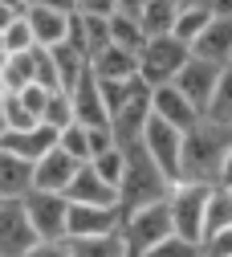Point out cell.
I'll list each match as a JSON object with an SVG mask.
<instances>
[{
  "label": "cell",
  "instance_id": "cell-1",
  "mask_svg": "<svg viewBox=\"0 0 232 257\" xmlns=\"http://www.w3.org/2000/svg\"><path fill=\"white\" fill-rule=\"evenodd\" d=\"M171 180L159 172V164L147 155L143 139L126 147V164H122V180H118V208H143L155 200H167Z\"/></svg>",
  "mask_w": 232,
  "mask_h": 257
},
{
  "label": "cell",
  "instance_id": "cell-2",
  "mask_svg": "<svg viewBox=\"0 0 232 257\" xmlns=\"http://www.w3.org/2000/svg\"><path fill=\"white\" fill-rule=\"evenodd\" d=\"M232 143V126H216L208 118H200L183 135V172L179 180H200V184H216L220 159Z\"/></svg>",
  "mask_w": 232,
  "mask_h": 257
},
{
  "label": "cell",
  "instance_id": "cell-3",
  "mask_svg": "<svg viewBox=\"0 0 232 257\" xmlns=\"http://www.w3.org/2000/svg\"><path fill=\"white\" fill-rule=\"evenodd\" d=\"M187 57H191V49H187L179 37H171V33H163V37H147L143 49L135 53V61H139V82H147L151 90L175 82V74L183 70V61H187Z\"/></svg>",
  "mask_w": 232,
  "mask_h": 257
},
{
  "label": "cell",
  "instance_id": "cell-4",
  "mask_svg": "<svg viewBox=\"0 0 232 257\" xmlns=\"http://www.w3.org/2000/svg\"><path fill=\"white\" fill-rule=\"evenodd\" d=\"M208 188L200 180H175L167 192V212H171V233L200 241L204 237V204H208Z\"/></svg>",
  "mask_w": 232,
  "mask_h": 257
},
{
  "label": "cell",
  "instance_id": "cell-5",
  "mask_svg": "<svg viewBox=\"0 0 232 257\" xmlns=\"http://www.w3.org/2000/svg\"><path fill=\"white\" fill-rule=\"evenodd\" d=\"M118 229H122V237H126L130 257H143L151 245H159L163 237L171 233V212H167V200H155V204H143V208H126Z\"/></svg>",
  "mask_w": 232,
  "mask_h": 257
},
{
  "label": "cell",
  "instance_id": "cell-6",
  "mask_svg": "<svg viewBox=\"0 0 232 257\" xmlns=\"http://www.w3.org/2000/svg\"><path fill=\"white\" fill-rule=\"evenodd\" d=\"M143 147H147V155L159 164V172L175 184L179 172H183V131H175V126H167L163 118L151 114V122L143 126Z\"/></svg>",
  "mask_w": 232,
  "mask_h": 257
},
{
  "label": "cell",
  "instance_id": "cell-7",
  "mask_svg": "<svg viewBox=\"0 0 232 257\" xmlns=\"http://www.w3.org/2000/svg\"><path fill=\"white\" fill-rule=\"evenodd\" d=\"M25 212H29V224L37 237H65V216H70V200L65 192H25L21 196Z\"/></svg>",
  "mask_w": 232,
  "mask_h": 257
},
{
  "label": "cell",
  "instance_id": "cell-8",
  "mask_svg": "<svg viewBox=\"0 0 232 257\" xmlns=\"http://www.w3.org/2000/svg\"><path fill=\"white\" fill-rule=\"evenodd\" d=\"M147 122H151V86L139 82V90L110 114V135H114L118 147H130V143L143 139V126Z\"/></svg>",
  "mask_w": 232,
  "mask_h": 257
},
{
  "label": "cell",
  "instance_id": "cell-9",
  "mask_svg": "<svg viewBox=\"0 0 232 257\" xmlns=\"http://www.w3.org/2000/svg\"><path fill=\"white\" fill-rule=\"evenodd\" d=\"M41 237L33 233L21 200H0V257H25Z\"/></svg>",
  "mask_w": 232,
  "mask_h": 257
},
{
  "label": "cell",
  "instance_id": "cell-10",
  "mask_svg": "<svg viewBox=\"0 0 232 257\" xmlns=\"http://www.w3.org/2000/svg\"><path fill=\"white\" fill-rule=\"evenodd\" d=\"M122 224L118 204H82L70 200V216H65V237H98V233H114Z\"/></svg>",
  "mask_w": 232,
  "mask_h": 257
},
{
  "label": "cell",
  "instance_id": "cell-11",
  "mask_svg": "<svg viewBox=\"0 0 232 257\" xmlns=\"http://www.w3.org/2000/svg\"><path fill=\"white\" fill-rule=\"evenodd\" d=\"M220 70L224 66H212V61H204V57H187L183 61V70L175 74V90L183 94V98L191 102V106H200V114H204V106H208V98H212V90H216V82H220Z\"/></svg>",
  "mask_w": 232,
  "mask_h": 257
},
{
  "label": "cell",
  "instance_id": "cell-12",
  "mask_svg": "<svg viewBox=\"0 0 232 257\" xmlns=\"http://www.w3.org/2000/svg\"><path fill=\"white\" fill-rule=\"evenodd\" d=\"M151 114H155V118H163L167 126H175V131H183V135H187L191 126L204 118V114H200V106H191V102L183 98V94H179L171 82L151 90Z\"/></svg>",
  "mask_w": 232,
  "mask_h": 257
},
{
  "label": "cell",
  "instance_id": "cell-13",
  "mask_svg": "<svg viewBox=\"0 0 232 257\" xmlns=\"http://www.w3.org/2000/svg\"><path fill=\"white\" fill-rule=\"evenodd\" d=\"M82 159H74L70 151H61V147H49L41 159H33V188L37 192H65L74 180Z\"/></svg>",
  "mask_w": 232,
  "mask_h": 257
},
{
  "label": "cell",
  "instance_id": "cell-14",
  "mask_svg": "<svg viewBox=\"0 0 232 257\" xmlns=\"http://www.w3.org/2000/svg\"><path fill=\"white\" fill-rule=\"evenodd\" d=\"M70 98H74V122H86V126H102V122H110L106 102H102V86H98V78H94L90 70L70 86Z\"/></svg>",
  "mask_w": 232,
  "mask_h": 257
},
{
  "label": "cell",
  "instance_id": "cell-15",
  "mask_svg": "<svg viewBox=\"0 0 232 257\" xmlns=\"http://www.w3.org/2000/svg\"><path fill=\"white\" fill-rule=\"evenodd\" d=\"M191 53L212 61V66H228L232 61V17H212L204 33L191 41Z\"/></svg>",
  "mask_w": 232,
  "mask_h": 257
},
{
  "label": "cell",
  "instance_id": "cell-16",
  "mask_svg": "<svg viewBox=\"0 0 232 257\" xmlns=\"http://www.w3.org/2000/svg\"><path fill=\"white\" fill-rule=\"evenodd\" d=\"M25 21H29L33 41H37L41 49L61 45V41H65V29H70V13L49 9V5H29V9H25Z\"/></svg>",
  "mask_w": 232,
  "mask_h": 257
},
{
  "label": "cell",
  "instance_id": "cell-17",
  "mask_svg": "<svg viewBox=\"0 0 232 257\" xmlns=\"http://www.w3.org/2000/svg\"><path fill=\"white\" fill-rule=\"evenodd\" d=\"M90 74L98 82H122V78H139V61L130 49H118V45H102L98 53H90Z\"/></svg>",
  "mask_w": 232,
  "mask_h": 257
},
{
  "label": "cell",
  "instance_id": "cell-18",
  "mask_svg": "<svg viewBox=\"0 0 232 257\" xmlns=\"http://www.w3.org/2000/svg\"><path fill=\"white\" fill-rule=\"evenodd\" d=\"M65 200H82V204H118V188H110L102 176L90 168V159H86V164H78L70 188H65Z\"/></svg>",
  "mask_w": 232,
  "mask_h": 257
},
{
  "label": "cell",
  "instance_id": "cell-19",
  "mask_svg": "<svg viewBox=\"0 0 232 257\" xmlns=\"http://www.w3.org/2000/svg\"><path fill=\"white\" fill-rule=\"evenodd\" d=\"M0 147L25 155L29 164H33V159H41L49 147H57V126L37 122V126H25V131H5V135H0Z\"/></svg>",
  "mask_w": 232,
  "mask_h": 257
},
{
  "label": "cell",
  "instance_id": "cell-20",
  "mask_svg": "<svg viewBox=\"0 0 232 257\" xmlns=\"http://www.w3.org/2000/svg\"><path fill=\"white\" fill-rule=\"evenodd\" d=\"M25 192H33V164L25 155L0 147V200H21Z\"/></svg>",
  "mask_w": 232,
  "mask_h": 257
},
{
  "label": "cell",
  "instance_id": "cell-21",
  "mask_svg": "<svg viewBox=\"0 0 232 257\" xmlns=\"http://www.w3.org/2000/svg\"><path fill=\"white\" fill-rule=\"evenodd\" d=\"M65 241H70L74 257H130L122 229H114V233H98V237H65Z\"/></svg>",
  "mask_w": 232,
  "mask_h": 257
},
{
  "label": "cell",
  "instance_id": "cell-22",
  "mask_svg": "<svg viewBox=\"0 0 232 257\" xmlns=\"http://www.w3.org/2000/svg\"><path fill=\"white\" fill-rule=\"evenodd\" d=\"M37 82V57H33V49L25 53H5V74H0V90L5 94H17L25 86Z\"/></svg>",
  "mask_w": 232,
  "mask_h": 257
},
{
  "label": "cell",
  "instance_id": "cell-23",
  "mask_svg": "<svg viewBox=\"0 0 232 257\" xmlns=\"http://www.w3.org/2000/svg\"><path fill=\"white\" fill-rule=\"evenodd\" d=\"M49 57H53V70H57V82H61V90H70L86 70H90V57L78 49V45H70V41H61V45H53L49 49Z\"/></svg>",
  "mask_w": 232,
  "mask_h": 257
},
{
  "label": "cell",
  "instance_id": "cell-24",
  "mask_svg": "<svg viewBox=\"0 0 232 257\" xmlns=\"http://www.w3.org/2000/svg\"><path fill=\"white\" fill-rule=\"evenodd\" d=\"M228 224H232V188L212 184L208 188V204H204V237L216 233V229H228Z\"/></svg>",
  "mask_w": 232,
  "mask_h": 257
},
{
  "label": "cell",
  "instance_id": "cell-25",
  "mask_svg": "<svg viewBox=\"0 0 232 257\" xmlns=\"http://www.w3.org/2000/svg\"><path fill=\"white\" fill-rule=\"evenodd\" d=\"M175 0H147V5L139 9V25H143V33L147 37H163V33H171V25H175Z\"/></svg>",
  "mask_w": 232,
  "mask_h": 257
},
{
  "label": "cell",
  "instance_id": "cell-26",
  "mask_svg": "<svg viewBox=\"0 0 232 257\" xmlns=\"http://www.w3.org/2000/svg\"><path fill=\"white\" fill-rule=\"evenodd\" d=\"M204 118L216 122V126H232V66L220 70V82H216L212 98L204 106Z\"/></svg>",
  "mask_w": 232,
  "mask_h": 257
},
{
  "label": "cell",
  "instance_id": "cell-27",
  "mask_svg": "<svg viewBox=\"0 0 232 257\" xmlns=\"http://www.w3.org/2000/svg\"><path fill=\"white\" fill-rule=\"evenodd\" d=\"M212 21V13H208V5H187V9H179L175 13V25H171V37H179L187 49H191V41L204 33V25Z\"/></svg>",
  "mask_w": 232,
  "mask_h": 257
},
{
  "label": "cell",
  "instance_id": "cell-28",
  "mask_svg": "<svg viewBox=\"0 0 232 257\" xmlns=\"http://www.w3.org/2000/svg\"><path fill=\"white\" fill-rule=\"evenodd\" d=\"M143 41H147V33H143V25H139L135 17H126V13H110V45L139 53Z\"/></svg>",
  "mask_w": 232,
  "mask_h": 257
},
{
  "label": "cell",
  "instance_id": "cell-29",
  "mask_svg": "<svg viewBox=\"0 0 232 257\" xmlns=\"http://www.w3.org/2000/svg\"><path fill=\"white\" fill-rule=\"evenodd\" d=\"M41 122H49V126H70L74 122V98H70V90H49L45 94V110H41Z\"/></svg>",
  "mask_w": 232,
  "mask_h": 257
},
{
  "label": "cell",
  "instance_id": "cell-30",
  "mask_svg": "<svg viewBox=\"0 0 232 257\" xmlns=\"http://www.w3.org/2000/svg\"><path fill=\"white\" fill-rule=\"evenodd\" d=\"M57 147L70 151L74 159H82V164H86V159H90V126H86V122L61 126V131H57Z\"/></svg>",
  "mask_w": 232,
  "mask_h": 257
},
{
  "label": "cell",
  "instance_id": "cell-31",
  "mask_svg": "<svg viewBox=\"0 0 232 257\" xmlns=\"http://www.w3.org/2000/svg\"><path fill=\"white\" fill-rule=\"evenodd\" d=\"M143 257H204V249H200V241H187L179 233H167L159 245H151Z\"/></svg>",
  "mask_w": 232,
  "mask_h": 257
},
{
  "label": "cell",
  "instance_id": "cell-32",
  "mask_svg": "<svg viewBox=\"0 0 232 257\" xmlns=\"http://www.w3.org/2000/svg\"><path fill=\"white\" fill-rule=\"evenodd\" d=\"M122 164H126V147H118V143H114L110 151H102V155L90 159V168L102 176L110 188H118V180H122Z\"/></svg>",
  "mask_w": 232,
  "mask_h": 257
},
{
  "label": "cell",
  "instance_id": "cell-33",
  "mask_svg": "<svg viewBox=\"0 0 232 257\" xmlns=\"http://www.w3.org/2000/svg\"><path fill=\"white\" fill-rule=\"evenodd\" d=\"M25 49H37V41H33V29H29L25 13H21V17H13L5 25V53H25Z\"/></svg>",
  "mask_w": 232,
  "mask_h": 257
},
{
  "label": "cell",
  "instance_id": "cell-34",
  "mask_svg": "<svg viewBox=\"0 0 232 257\" xmlns=\"http://www.w3.org/2000/svg\"><path fill=\"white\" fill-rule=\"evenodd\" d=\"M0 98H5V122H9V131H25V126H37L41 122L37 114L21 102V94H5V90H0Z\"/></svg>",
  "mask_w": 232,
  "mask_h": 257
},
{
  "label": "cell",
  "instance_id": "cell-35",
  "mask_svg": "<svg viewBox=\"0 0 232 257\" xmlns=\"http://www.w3.org/2000/svg\"><path fill=\"white\" fill-rule=\"evenodd\" d=\"M200 249H204V257H232V224H228V229L208 233L200 241Z\"/></svg>",
  "mask_w": 232,
  "mask_h": 257
},
{
  "label": "cell",
  "instance_id": "cell-36",
  "mask_svg": "<svg viewBox=\"0 0 232 257\" xmlns=\"http://www.w3.org/2000/svg\"><path fill=\"white\" fill-rule=\"evenodd\" d=\"M25 257H74V249H70V241H65V237H41Z\"/></svg>",
  "mask_w": 232,
  "mask_h": 257
},
{
  "label": "cell",
  "instance_id": "cell-37",
  "mask_svg": "<svg viewBox=\"0 0 232 257\" xmlns=\"http://www.w3.org/2000/svg\"><path fill=\"white\" fill-rule=\"evenodd\" d=\"M110 147H114L110 122H102V126H90V159H94V155H102V151H110Z\"/></svg>",
  "mask_w": 232,
  "mask_h": 257
},
{
  "label": "cell",
  "instance_id": "cell-38",
  "mask_svg": "<svg viewBox=\"0 0 232 257\" xmlns=\"http://www.w3.org/2000/svg\"><path fill=\"white\" fill-rule=\"evenodd\" d=\"M17 94H21V102H25L33 114H37V118H41V110H45V94H49V90L33 82V86H25V90H17Z\"/></svg>",
  "mask_w": 232,
  "mask_h": 257
},
{
  "label": "cell",
  "instance_id": "cell-39",
  "mask_svg": "<svg viewBox=\"0 0 232 257\" xmlns=\"http://www.w3.org/2000/svg\"><path fill=\"white\" fill-rule=\"evenodd\" d=\"M118 9V0H78V13H90V17H110Z\"/></svg>",
  "mask_w": 232,
  "mask_h": 257
},
{
  "label": "cell",
  "instance_id": "cell-40",
  "mask_svg": "<svg viewBox=\"0 0 232 257\" xmlns=\"http://www.w3.org/2000/svg\"><path fill=\"white\" fill-rule=\"evenodd\" d=\"M216 184H220V188H232V143H228V151H224V159H220V172H216Z\"/></svg>",
  "mask_w": 232,
  "mask_h": 257
},
{
  "label": "cell",
  "instance_id": "cell-41",
  "mask_svg": "<svg viewBox=\"0 0 232 257\" xmlns=\"http://www.w3.org/2000/svg\"><path fill=\"white\" fill-rule=\"evenodd\" d=\"M212 17H232V0H204Z\"/></svg>",
  "mask_w": 232,
  "mask_h": 257
},
{
  "label": "cell",
  "instance_id": "cell-42",
  "mask_svg": "<svg viewBox=\"0 0 232 257\" xmlns=\"http://www.w3.org/2000/svg\"><path fill=\"white\" fill-rule=\"evenodd\" d=\"M143 5H147V0H118V9H114V13H126V17H135V21H139V9H143Z\"/></svg>",
  "mask_w": 232,
  "mask_h": 257
},
{
  "label": "cell",
  "instance_id": "cell-43",
  "mask_svg": "<svg viewBox=\"0 0 232 257\" xmlns=\"http://www.w3.org/2000/svg\"><path fill=\"white\" fill-rule=\"evenodd\" d=\"M37 5H49V9H61V13H78V0H37Z\"/></svg>",
  "mask_w": 232,
  "mask_h": 257
},
{
  "label": "cell",
  "instance_id": "cell-44",
  "mask_svg": "<svg viewBox=\"0 0 232 257\" xmlns=\"http://www.w3.org/2000/svg\"><path fill=\"white\" fill-rule=\"evenodd\" d=\"M13 17H21V13H13V9H9V5H0V33H5V25H9V21H13Z\"/></svg>",
  "mask_w": 232,
  "mask_h": 257
},
{
  "label": "cell",
  "instance_id": "cell-45",
  "mask_svg": "<svg viewBox=\"0 0 232 257\" xmlns=\"http://www.w3.org/2000/svg\"><path fill=\"white\" fill-rule=\"evenodd\" d=\"M0 5H9L13 13H25V0H0Z\"/></svg>",
  "mask_w": 232,
  "mask_h": 257
},
{
  "label": "cell",
  "instance_id": "cell-46",
  "mask_svg": "<svg viewBox=\"0 0 232 257\" xmlns=\"http://www.w3.org/2000/svg\"><path fill=\"white\" fill-rule=\"evenodd\" d=\"M9 131V122H5V98H0V135Z\"/></svg>",
  "mask_w": 232,
  "mask_h": 257
},
{
  "label": "cell",
  "instance_id": "cell-47",
  "mask_svg": "<svg viewBox=\"0 0 232 257\" xmlns=\"http://www.w3.org/2000/svg\"><path fill=\"white\" fill-rule=\"evenodd\" d=\"M187 5H204V0H175V9H187Z\"/></svg>",
  "mask_w": 232,
  "mask_h": 257
},
{
  "label": "cell",
  "instance_id": "cell-48",
  "mask_svg": "<svg viewBox=\"0 0 232 257\" xmlns=\"http://www.w3.org/2000/svg\"><path fill=\"white\" fill-rule=\"evenodd\" d=\"M0 74H5V53H0Z\"/></svg>",
  "mask_w": 232,
  "mask_h": 257
},
{
  "label": "cell",
  "instance_id": "cell-49",
  "mask_svg": "<svg viewBox=\"0 0 232 257\" xmlns=\"http://www.w3.org/2000/svg\"><path fill=\"white\" fill-rule=\"evenodd\" d=\"M0 53H5V33H0Z\"/></svg>",
  "mask_w": 232,
  "mask_h": 257
},
{
  "label": "cell",
  "instance_id": "cell-50",
  "mask_svg": "<svg viewBox=\"0 0 232 257\" xmlns=\"http://www.w3.org/2000/svg\"><path fill=\"white\" fill-rule=\"evenodd\" d=\"M29 5H37V0H25V9H29Z\"/></svg>",
  "mask_w": 232,
  "mask_h": 257
},
{
  "label": "cell",
  "instance_id": "cell-51",
  "mask_svg": "<svg viewBox=\"0 0 232 257\" xmlns=\"http://www.w3.org/2000/svg\"><path fill=\"white\" fill-rule=\"evenodd\" d=\"M228 66H232V61H228Z\"/></svg>",
  "mask_w": 232,
  "mask_h": 257
}]
</instances>
